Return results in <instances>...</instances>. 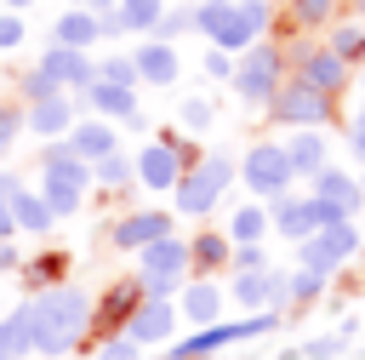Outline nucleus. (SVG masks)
<instances>
[{"label":"nucleus","mask_w":365,"mask_h":360,"mask_svg":"<svg viewBox=\"0 0 365 360\" xmlns=\"http://www.w3.org/2000/svg\"><path fill=\"white\" fill-rule=\"evenodd\" d=\"M188 360H211V354H188Z\"/></svg>","instance_id":"nucleus-51"},{"label":"nucleus","mask_w":365,"mask_h":360,"mask_svg":"<svg viewBox=\"0 0 365 360\" xmlns=\"http://www.w3.org/2000/svg\"><path fill=\"white\" fill-rule=\"evenodd\" d=\"M51 40H63V46H86V51H91V46L103 40V17L68 0V11H57V23H51Z\"/></svg>","instance_id":"nucleus-24"},{"label":"nucleus","mask_w":365,"mask_h":360,"mask_svg":"<svg viewBox=\"0 0 365 360\" xmlns=\"http://www.w3.org/2000/svg\"><path fill=\"white\" fill-rule=\"evenodd\" d=\"M29 131V120H23V103H0V160L17 149V137Z\"/></svg>","instance_id":"nucleus-37"},{"label":"nucleus","mask_w":365,"mask_h":360,"mask_svg":"<svg viewBox=\"0 0 365 360\" xmlns=\"http://www.w3.org/2000/svg\"><path fill=\"white\" fill-rule=\"evenodd\" d=\"M228 11H234V0H194V34H217L222 23H228Z\"/></svg>","instance_id":"nucleus-35"},{"label":"nucleus","mask_w":365,"mask_h":360,"mask_svg":"<svg viewBox=\"0 0 365 360\" xmlns=\"http://www.w3.org/2000/svg\"><path fill=\"white\" fill-rule=\"evenodd\" d=\"M177 120H182V131H205V126H211V103H205V97H182Z\"/></svg>","instance_id":"nucleus-38"},{"label":"nucleus","mask_w":365,"mask_h":360,"mask_svg":"<svg viewBox=\"0 0 365 360\" xmlns=\"http://www.w3.org/2000/svg\"><path fill=\"white\" fill-rule=\"evenodd\" d=\"M228 269H268V257H262V246H234V263Z\"/></svg>","instance_id":"nucleus-42"},{"label":"nucleus","mask_w":365,"mask_h":360,"mask_svg":"<svg viewBox=\"0 0 365 360\" xmlns=\"http://www.w3.org/2000/svg\"><path fill=\"white\" fill-rule=\"evenodd\" d=\"M342 11H354V17H365V0H342Z\"/></svg>","instance_id":"nucleus-50"},{"label":"nucleus","mask_w":365,"mask_h":360,"mask_svg":"<svg viewBox=\"0 0 365 360\" xmlns=\"http://www.w3.org/2000/svg\"><path fill=\"white\" fill-rule=\"evenodd\" d=\"M285 269H234V303L245 314L257 309H285Z\"/></svg>","instance_id":"nucleus-15"},{"label":"nucleus","mask_w":365,"mask_h":360,"mask_svg":"<svg viewBox=\"0 0 365 360\" xmlns=\"http://www.w3.org/2000/svg\"><path fill=\"white\" fill-rule=\"evenodd\" d=\"M234 177H240V160H234L228 149L200 154V166H188L182 183L171 189V194H177V211H182V217H205V211L222 200V189H228Z\"/></svg>","instance_id":"nucleus-6"},{"label":"nucleus","mask_w":365,"mask_h":360,"mask_svg":"<svg viewBox=\"0 0 365 360\" xmlns=\"http://www.w3.org/2000/svg\"><path fill=\"white\" fill-rule=\"evenodd\" d=\"M0 269H17V251H11V240H0Z\"/></svg>","instance_id":"nucleus-48"},{"label":"nucleus","mask_w":365,"mask_h":360,"mask_svg":"<svg viewBox=\"0 0 365 360\" xmlns=\"http://www.w3.org/2000/svg\"><path fill=\"white\" fill-rule=\"evenodd\" d=\"M240 183H245L257 200H274V194H285V189L297 183L285 143H251V149L240 154Z\"/></svg>","instance_id":"nucleus-8"},{"label":"nucleus","mask_w":365,"mask_h":360,"mask_svg":"<svg viewBox=\"0 0 365 360\" xmlns=\"http://www.w3.org/2000/svg\"><path fill=\"white\" fill-rule=\"evenodd\" d=\"M80 109H91V114H103V120H114V126H131L143 109H137V86H114V80H91L86 91H80Z\"/></svg>","instance_id":"nucleus-17"},{"label":"nucleus","mask_w":365,"mask_h":360,"mask_svg":"<svg viewBox=\"0 0 365 360\" xmlns=\"http://www.w3.org/2000/svg\"><path fill=\"white\" fill-rule=\"evenodd\" d=\"M97 74H103V80H114V86H143V74H137V57H131V51H108V57H97Z\"/></svg>","instance_id":"nucleus-33"},{"label":"nucleus","mask_w":365,"mask_h":360,"mask_svg":"<svg viewBox=\"0 0 365 360\" xmlns=\"http://www.w3.org/2000/svg\"><path fill=\"white\" fill-rule=\"evenodd\" d=\"M97 177H91V160H80L74 149H68V137H51L46 149H40V194H46V206L57 211V217H74L80 206H86V189H91Z\"/></svg>","instance_id":"nucleus-2"},{"label":"nucleus","mask_w":365,"mask_h":360,"mask_svg":"<svg viewBox=\"0 0 365 360\" xmlns=\"http://www.w3.org/2000/svg\"><path fill=\"white\" fill-rule=\"evenodd\" d=\"M268 229H274V217H268V206H257V200L228 217V240H234V246H262Z\"/></svg>","instance_id":"nucleus-28"},{"label":"nucleus","mask_w":365,"mask_h":360,"mask_svg":"<svg viewBox=\"0 0 365 360\" xmlns=\"http://www.w3.org/2000/svg\"><path fill=\"white\" fill-rule=\"evenodd\" d=\"M68 149H74L80 160H103V154L120 149V131H114V120L91 114V120H74V126H68Z\"/></svg>","instance_id":"nucleus-21"},{"label":"nucleus","mask_w":365,"mask_h":360,"mask_svg":"<svg viewBox=\"0 0 365 360\" xmlns=\"http://www.w3.org/2000/svg\"><path fill=\"white\" fill-rule=\"evenodd\" d=\"M205 74H211V80H234V51L205 46Z\"/></svg>","instance_id":"nucleus-40"},{"label":"nucleus","mask_w":365,"mask_h":360,"mask_svg":"<svg viewBox=\"0 0 365 360\" xmlns=\"http://www.w3.org/2000/svg\"><path fill=\"white\" fill-rule=\"evenodd\" d=\"M359 189H365V177H359Z\"/></svg>","instance_id":"nucleus-53"},{"label":"nucleus","mask_w":365,"mask_h":360,"mask_svg":"<svg viewBox=\"0 0 365 360\" xmlns=\"http://www.w3.org/2000/svg\"><path fill=\"white\" fill-rule=\"evenodd\" d=\"M285 74H291V69H285V46H279V40H257V46H245V51L234 57V80H228V86H234V97H240L245 109H268Z\"/></svg>","instance_id":"nucleus-3"},{"label":"nucleus","mask_w":365,"mask_h":360,"mask_svg":"<svg viewBox=\"0 0 365 360\" xmlns=\"http://www.w3.org/2000/svg\"><path fill=\"white\" fill-rule=\"evenodd\" d=\"M354 251H359V229H354V217H336V223H325L319 234L297 240V263H302V269H319V274H336Z\"/></svg>","instance_id":"nucleus-9"},{"label":"nucleus","mask_w":365,"mask_h":360,"mask_svg":"<svg viewBox=\"0 0 365 360\" xmlns=\"http://www.w3.org/2000/svg\"><path fill=\"white\" fill-rule=\"evenodd\" d=\"M188 274H194V251H188V240H182L177 229L137 251V286H143L148 297H177V291L188 286Z\"/></svg>","instance_id":"nucleus-4"},{"label":"nucleus","mask_w":365,"mask_h":360,"mask_svg":"<svg viewBox=\"0 0 365 360\" xmlns=\"http://www.w3.org/2000/svg\"><path fill=\"white\" fill-rule=\"evenodd\" d=\"M336 349H342V337H319V343H308L302 354H308V360H331Z\"/></svg>","instance_id":"nucleus-44"},{"label":"nucleus","mask_w":365,"mask_h":360,"mask_svg":"<svg viewBox=\"0 0 365 360\" xmlns=\"http://www.w3.org/2000/svg\"><path fill=\"white\" fill-rule=\"evenodd\" d=\"M177 309H182V320H194V326H217V314H222V286L205 280V274H194V280L182 286V297H177Z\"/></svg>","instance_id":"nucleus-23"},{"label":"nucleus","mask_w":365,"mask_h":360,"mask_svg":"<svg viewBox=\"0 0 365 360\" xmlns=\"http://www.w3.org/2000/svg\"><path fill=\"white\" fill-rule=\"evenodd\" d=\"M74 6H86V11H97V17H103V11H114L120 0H74Z\"/></svg>","instance_id":"nucleus-47"},{"label":"nucleus","mask_w":365,"mask_h":360,"mask_svg":"<svg viewBox=\"0 0 365 360\" xmlns=\"http://www.w3.org/2000/svg\"><path fill=\"white\" fill-rule=\"evenodd\" d=\"M177 320H182V309H177L171 297H148V291H143L120 331H125L131 343H143V349H160V343H171V337H177Z\"/></svg>","instance_id":"nucleus-12"},{"label":"nucleus","mask_w":365,"mask_h":360,"mask_svg":"<svg viewBox=\"0 0 365 360\" xmlns=\"http://www.w3.org/2000/svg\"><path fill=\"white\" fill-rule=\"evenodd\" d=\"M91 177H97L103 189H114V194H120V189H137V154H120V149H114V154L91 160Z\"/></svg>","instance_id":"nucleus-29"},{"label":"nucleus","mask_w":365,"mask_h":360,"mask_svg":"<svg viewBox=\"0 0 365 360\" xmlns=\"http://www.w3.org/2000/svg\"><path fill=\"white\" fill-rule=\"evenodd\" d=\"M262 114H268L274 126H291V131H297V126H319V131H325V126H336V97L319 91L314 80H302V74H285L279 91H274V103H268Z\"/></svg>","instance_id":"nucleus-5"},{"label":"nucleus","mask_w":365,"mask_h":360,"mask_svg":"<svg viewBox=\"0 0 365 360\" xmlns=\"http://www.w3.org/2000/svg\"><path fill=\"white\" fill-rule=\"evenodd\" d=\"M325 46H336L348 63H359V57H365V17H354V11H348V17H336Z\"/></svg>","instance_id":"nucleus-31"},{"label":"nucleus","mask_w":365,"mask_h":360,"mask_svg":"<svg viewBox=\"0 0 365 360\" xmlns=\"http://www.w3.org/2000/svg\"><path fill=\"white\" fill-rule=\"evenodd\" d=\"M285 46V69L291 74H302V80H314L319 91H331V97H342L348 91V80H354V63L336 51V46H319V40H279Z\"/></svg>","instance_id":"nucleus-7"},{"label":"nucleus","mask_w":365,"mask_h":360,"mask_svg":"<svg viewBox=\"0 0 365 360\" xmlns=\"http://www.w3.org/2000/svg\"><path fill=\"white\" fill-rule=\"evenodd\" d=\"M188 251H194V274H217V269H228L234 263V240L228 234H217V229H200L194 240H188Z\"/></svg>","instance_id":"nucleus-27"},{"label":"nucleus","mask_w":365,"mask_h":360,"mask_svg":"<svg viewBox=\"0 0 365 360\" xmlns=\"http://www.w3.org/2000/svg\"><path fill=\"white\" fill-rule=\"evenodd\" d=\"M29 6H40V0H6V11H29Z\"/></svg>","instance_id":"nucleus-49"},{"label":"nucleus","mask_w":365,"mask_h":360,"mask_svg":"<svg viewBox=\"0 0 365 360\" xmlns=\"http://www.w3.org/2000/svg\"><path fill=\"white\" fill-rule=\"evenodd\" d=\"M131 57H137L143 86H171V80H177V69H182L177 40H160V34H143V46H131Z\"/></svg>","instance_id":"nucleus-18"},{"label":"nucleus","mask_w":365,"mask_h":360,"mask_svg":"<svg viewBox=\"0 0 365 360\" xmlns=\"http://www.w3.org/2000/svg\"><path fill=\"white\" fill-rule=\"evenodd\" d=\"M23 46V11H0V51Z\"/></svg>","instance_id":"nucleus-41"},{"label":"nucleus","mask_w":365,"mask_h":360,"mask_svg":"<svg viewBox=\"0 0 365 360\" xmlns=\"http://www.w3.org/2000/svg\"><path fill=\"white\" fill-rule=\"evenodd\" d=\"M268 217H274V234H285L291 246H297V240H308V234H319L325 223H336V211H331L319 194H302V200H297L291 189L268 200Z\"/></svg>","instance_id":"nucleus-10"},{"label":"nucleus","mask_w":365,"mask_h":360,"mask_svg":"<svg viewBox=\"0 0 365 360\" xmlns=\"http://www.w3.org/2000/svg\"><path fill=\"white\" fill-rule=\"evenodd\" d=\"M51 91H63V86H57L40 63H29V69L17 74V103H40V97H51Z\"/></svg>","instance_id":"nucleus-34"},{"label":"nucleus","mask_w":365,"mask_h":360,"mask_svg":"<svg viewBox=\"0 0 365 360\" xmlns=\"http://www.w3.org/2000/svg\"><path fill=\"white\" fill-rule=\"evenodd\" d=\"M34 349V337H29V309L17 303L6 320H0V360H23Z\"/></svg>","instance_id":"nucleus-30"},{"label":"nucleus","mask_w":365,"mask_h":360,"mask_svg":"<svg viewBox=\"0 0 365 360\" xmlns=\"http://www.w3.org/2000/svg\"><path fill=\"white\" fill-rule=\"evenodd\" d=\"M97 360H143V343H131V337L120 331V337H108V343H97Z\"/></svg>","instance_id":"nucleus-39"},{"label":"nucleus","mask_w":365,"mask_h":360,"mask_svg":"<svg viewBox=\"0 0 365 360\" xmlns=\"http://www.w3.org/2000/svg\"><path fill=\"white\" fill-rule=\"evenodd\" d=\"M0 11H6V0H0Z\"/></svg>","instance_id":"nucleus-54"},{"label":"nucleus","mask_w":365,"mask_h":360,"mask_svg":"<svg viewBox=\"0 0 365 360\" xmlns=\"http://www.w3.org/2000/svg\"><path fill=\"white\" fill-rule=\"evenodd\" d=\"M171 0H120L114 11H103V34H154Z\"/></svg>","instance_id":"nucleus-20"},{"label":"nucleus","mask_w":365,"mask_h":360,"mask_svg":"<svg viewBox=\"0 0 365 360\" xmlns=\"http://www.w3.org/2000/svg\"><path fill=\"white\" fill-rule=\"evenodd\" d=\"M359 91H365V74H359Z\"/></svg>","instance_id":"nucleus-52"},{"label":"nucleus","mask_w":365,"mask_h":360,"mask_svg":"<svg viewBox=\"0 0 365 360\" xmlns=\"http://www.w3.org/2000/svg\"><path fill=\"white\" fill-rule=\"evenodd\" d=\"M274 6H279V17H285L297 34L325 29V23H336V17H342V0H274Z\"/></svg>","instance_id":"nucleus-25"},{"label":"nucleus","mask_w":365,"mask_h":360,"mask_svg":"<svg viewBox=\"0 0 365 360\" xmlns=\"http://www.w3.org/2000/svg\"><path fill=\"white\" fill-rule=\"evenodd\" d=\"M17 189H23V177H11V171H0V200H11Z\"/></svg>","instance_id":"nucleus-46"},{"label":"nucleus","mask_w":365,"mask_h":360,"mask_svg":"<svg viewBox=\"0 0 365 360\" xmlns=\"http://www.w3.org/2000/svg\"><path fill=\"white\" fill-rule=\"evenodd\" d=\"M11 217H17V234H51V223H57V211L46 206L40 189H17L11 194Z\"/></svg>","instance_id":"nucleus-26"},{"label":"nucleus","mask_w":365,"mask_h":360,"mask_svg":"<svg viewBox=\"0 0 365 360\" xmlns=\"http://www.w3.org/2000/svg\"><path fill=\"white\" fill-rule=\"evenodd\" d=\"M285 154H291V171L297 177H314L319 166H331V143L319 137V126H297L285 137Z\"/></svg>","instance_id":"nucleus-22"},{"label":"nucleus","mask_w":365,"mask_h":360,"mask_svg":"<svg viewBox=\"0 0 365 360\" xmlns=\"http://www.w3.org/2000/svg\"><path fill=\"white\" fill-rule=\"evenodd\" d=\"M274 17H279V6L274 0H234V11H228V23L211 34V46H222V51H245V46H257V40H268V29H274Z\"/></svg>","instance_id":"nucleus-11"},{"label":"nucleus","mask_w":365,"mask_h":360,"mask_svg":"<svg viewBox=\"0 0 365 360\" xmlns=\"http://www.w3.org/2000/svg\"><path fill=\"white\" fill-rule=\"evenodd\" d=\"M29 337H34V354H68L86 331H91V291L86 286H74V280H57V286H46V291H34L29 303Z\"/></svg>","instance_id":"nucleus-1"},{"label":"nucleus","mask_w":365,"mask_h":360,"mask_svg":"<svg viewBox=\"0 0 365 360\" xmlns=\"http://www.w3.org/2000/svg\"><path fill=\"white\" fill-rule=\"evenodd\" d=\"M160 234H171V211H160V206H143V211H125V217L108 223V246L114 251H143Z\"/></svg>","instance_id":"nucleus-14"},{"label":"nucleus","mask_w":365,"mask_h":360,"mask_svg":"<svg viewBox=\"0 0 365 360\" xmlns=\"http://www.w3.org/2000/svg\"><path fill=\"white\" fill-rule=\"evenodd\" d=\"M17 234V217H11V200H0V240Z\"/></svg>","instance_id":"nucleus-45"},{"label":"nucleus","mask_w":365,"mask_h":360,"mask_svg":"<svg viewBox=\"0 0 365 360\" xmlns=\"http://www.w3.org/2000/svg\"><path fill=\"white\" fill-rule=\"evenodd\" d=\"M188 29H194V0H171L154 34H160V40H177V34H188Z\"/></svg>","instance_id":"nucleus-36"},{"label":"nucleus","mask_w":365,"mask_h":360,"mask_svg":"<svg viewBox=\"0 0 365 360\" xmlns=\"http://www.w3.org/2000/svg\"><path fill=\"white\" fill-rule=\"evenodd\" d=\"M308 194H319V200H325L336 217H354V211L365 206V189H359V177H348V171H336V166H319Z\"/></svg>","instance_id":"nucleus-19"},{"label":"nucleus","mask_w":365,"mask_h":360,"mask_svg":"<svg viewBox=\"0 0 365 360\" xmlns=\"http://www.w3.org/2000/svg\"><path fill=\"white\" fill-rule=\"evenodd\" d=\"M34 63H40L63 91H74V97L97 80V57H91L86 46H63V40H51V46H40V57H34Z\"/></svg>","instance_id":"nucleus-13"},{"label":"nucleus","mask_w":365,"mask_h":360,"mask_svg":"<svg viewBox=\"0 0 365 360\" xmlns=\"http://www.w3.org/2000/svg\"><path fill=\"white\" fill-rule=\"evenodd\" d=\"M325 280H331V274H319V269H302V263H297V269H291V280H285V303H291V309H308V303L325 291Z\"/></svg>","instance_id":"nucleus-32"},{"label":"nucleus","mask_w":365,"mask_h":360,"mask_svg":"<svg viewBox=\"0 0 365 360\" xmlns=\"http://www.w3.org/2000/svg\"><path fill=\"white\" fill-rule=\"evenodd\" d=\"M23 120H29V137H68V126L80 120V97L74 91H51L40 103H23Z\"/></svg>","instance_id":"nucleus-16"},{"label":"nucleus","mask_w":365,"mask_h":360,"mask_svg":"<svg viewBox=\"0 0 365 360\" xmlns=\"http://www.w3.org/2000/svg\"><path fill=\"white\" fill-rule=\"evenodd\" d=\"M348 149H354V154L365 160V109H359V114L348 120Z\"/></svg>","instance_id":"nucleus-43"}]
</instances>
